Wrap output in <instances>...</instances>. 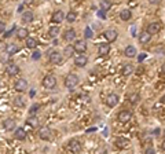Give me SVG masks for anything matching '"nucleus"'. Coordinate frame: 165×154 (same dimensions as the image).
Returning a JSON list of instances; mask_svg holds the SVG:
<instances>
[{
    "instance_id": "obj_1",
    "label": "nucleus",
    "mask_w": 165,
    "mask_h": 154,
    "mask_svg": "<svg viewBox=\"0 0 165 154\" xmlns=\"http://www.w3.org/2000/svg\"><path fill=\"white\" fill-rule=\"evenodd\" d=\"M78 84V77H77V74H69V76L65 79V87L69 91H73V89L76 88V85Z\"/></svg>"
},
{
    "instance_id": "obj_2",
    "label": "nucleus",
    "mask_w": 165,
    "mask_h": 154,
    "mask_svg": "<svg viewBox=\"0 0 165 154\" xmlns=\"http://www.w3.org/2000/svg\"><path fill=\"white\" fill-rule=\"evenodd\" d=\"M57 85V79H55V76H52V74H48V76H45L44 79H43V87L44 88H54V87Z\"/></svg>"
},
{
    "instance_id": "obj_3",
    "label": "nucleus",
    "mask_w": 165,
    "mask_h": 154,
    "mask_svg": "<svg viewBox=\"0 0 165 154\" xmlns=\"http://www.w3.org/2000/svg\"><path fill=\"white\" fill-rule=\"evenodd\" d=\"M73 50L77 54H84L85 51H87V43L83 42V40H77V42L73 44Z\"/></svg>"
},
{
    "instance_id": "obj_4",
    "label": "nucleus",
    "mask_w": 165,
    "mask_h": 154,
    "mask_svg": "<svg viewBox=\"0 0 165 154\" xmlns=\"http://www.w3.org/2000/svg\"><path fill=\"white\" fill-rule=\"evenodd\" d=\"M48 59L54 65H59V63H62V55L58 51H52V52L48 54Z\"/></svg>"
},
{
    "instance_id": "obj_5",
    "label": "nucleus",
    "mask_w": 165,
    "mask_h": 154,
    "mask_svg": "<svg viewBox=\"0 0 165 154\" xmlns=\"http://www.w3.org/2000/svg\"><path fill=\"white\" fill-rule=\"evenodd\" d=\"M39 136H40V139H43V140H50L52 136V132L48 127H43L39 129Z\"/></svg>"
},
{
    "instance_id": "obj_6",
    "label": "nucleus",
    "mask_w": 165,
    "mask_h": 154,
    "mask_svg": "<svg viewBox=\"0 0 165 154\" xmlns=\"http://www.w3.org/2000/svg\"><path fill=\"white\" fill-rule=\"evenodd\" d=\"M131 117H132V113H131V110H121L120 113H118V116H117V119H118V121L120 122H128L129 120H131Z\"/></svg>"
},
{
    "instance_id": "obj_7",
    "label": "nucleus",
    "mask_w": 165,
    "mask_h": 154,
    "mask_svg": "<svg viewBox=\"0 0 165 154\" xmlns=\"http://www.w3.org/2000/svg\"><path fill=\"white\" fill-rule=\"evenodd\" d=\"M118 101H120V98H118L117 94H110V95H107V98L105 99L106 105H107L109 107H114L118 103Z\"/></svg>"
},
{
    "instance_id": "obj_8",
    "label": "nucleus",
    "mask_w": 165,
    "mask_h": 154,
    "mask_svg": "<svg viewBox=\"0 0 165 154\" xmlns=\"http://www.w3.org/2000/svg\"><path fill=\"white\" fill-rule=\"evenodd\" d=\"M160 30H161V24H160V22H151V24L147 26L146 32L151 36V35H157V33H160Z\"/></svg>"
},
{
    "instance_id": "obj_9",
    "label": "nucleus",
    "mask_w": 165,
    "mask_h": 154,
    "mask_svg": "<svg viewBox=\"0 0 165 154\" xmlns=\"http://www.w3.org/2000/svg\"><path fill=\"white\" fill-rule=\"evenodd\" d=\"M88 62V58L87 55H84V54H80V55H76L74 58V65L78 66V68H83V66H85Z\"/></svg>"
},
{
    "instance_id": "obj_10",
    "label": "nucleus",
    "mask_w": 165,
    "mask_h": 154,
    "mask_svg": "<svg viewBox=\"0 0 165 154\" xmlns=\"http://www.w3.org/2000/svg\"><path fill=\"white\" fill-rule=\"evenodd\" d=\"M28 89V81L25 79H18L15 83V91L18 92H25Z\"/></svg>"
},
{
    "instance_id": "obj_11",
    "label": "nucleus",
    "mask_w": 165,
    "mask_h": 154,
    "mask_svg": "<svg viewBox=\"0 0 165 154\" xmlns=\"http://www.w3.org/2000/svg\"><path fill=\"white\" fill-rule=\"evenodd\" d=\"M63 19H65V14H63V11H61V10L55 11L51 17V22H54V24H59V22H62Z\"/></svg>"
},
{
    "instance_id": "obj_12",
    "label": "nucleus",
    "mask_w": 165,
    "mask_h": 154,
    "mask_svg": "<svg viewBox=\"0 0 165 154\" xmlns=\"http://www.w3.org/2000/svg\"><path fill=\"white\" fill-rule=\"evenodd\" d=\"M117 36H118L117 30H114V29H107L105 32V38L107 42H114V40L117 38Z\"/></svg>"
},
{
    "instance_id": "obj_13",
    "label": "nucleus",
    "mask_w": 165,
    "mask_h": 154,
    "mask_svg": "<svg viewBox=\"0 0 165 154\" xmlns=\"http://www.w3.org/2000/svg\"><path fill=\"white\" fill-rule=\"evenodd\" d=\"M68 147H69V150H72V153H76V154H78L81 151V145L77 140H70Z\"/></svg>"
},
{
    "instance_id": "obj_14",
    "label": "nucleus",
    "mask_w": 165,
    "mask_h": 154,
    "mask_svg": "<svg viewBox=\"0 0 165 154\" xmlns=\"http://www.w3.org/2000/svg\"><path fill=\"white\" fill-rule=\"evenodd\" d=\"M6 72H7V74L8 76H17V74L19 73V66H17L15 63H10L8 66H7V69H6Z\"/></svg>"
},
{
    "instance_id": "obj_15",
    "label": "nucleus",
    "mask_w": 165,
    "mask_h": 154,
    "mask_svg": "<svg viewBox=\"0 0 165 154\" xmlns=\"http://www.w3.org/2000/svg\"><path fill=\"white\" fill-rule=\"evenodd\" d=\"M110 52V45L109 44H99L98 47V55L99 56H106Z\"/></svg>"
},
{
    "instance_id": "obj_16",
    "label": "nucleus",
    "mask_w": 165,
    "mask_h": 154,
    "mask_svg": "<svg viewBox=\"0 0 165 154\" xmlns=\"http://www.w3.org/2000/svg\"><path fill=\"white\" fill-rule=\"evenodd\" d=\"M32 21H33V12L32 11L22 12V17H21V22H22V24H30Z\"/></svg>"
},
{
    "instance_id": "obj_17",
    "label": "nucleus",
    "mask_w": 165,
    "mask_h": 154,
    "mask_svg": "<svg viewBox=\"0 0 165 154\" xmlns=\"http://www.w3.org/2000/svg\"><path fill=\"white\" fill-rule=\"evenodd\" d=\"M63 38L66 42H73L76 38V30L74 29H68L65 33H63Z\"/></svg>"
},
{
    "instance_id": "obj_18",
    "label": "nucleus",
    "mask_w": 165,
    "mask_h": 154,
    "mask_svg": "<svg viewBox=\"0 0 165 154\" xmlns=\"http://www.w3.org/2000/svg\"><path fill=\"white\" fill-rule=\"evenodd\" d=\"M19 51V47L17 44H7V47H6V52H7V55H15V54Z\"/></svg>"
},
{
    "instance_id": "obj_19",
    "label": "nucleus",
    "mask_w": 165,
    "mask_h": 154,
    "mask_svg": "<svg viewBox=\"0 0 165 154\" xmlns=\"http://www.w3.org/2000/svg\"><path fill=\"white\" fill-rule=\"evenodd\" d=\"M150 40H151V36L147 32H142L140 35H139V42H140V44H149Z\"/></svg>"
},
{
    "instance_id": "obj_20",
    "label": "nucleus",
    "mask_w": 165,
    "mask_h": 154,
    "mask_svg": "<svg viewBox=\"0 0 165 154\" xmlns=\"http://www.w3.org/2000/svg\"><path fill=\"white\" fill-rule=\"evenodd\" d=\"M28 29L26 28H19V29H17V37L19 38V40H26L28 38Z\"/></svg>"
},
{
    "instance_id": "obj_21",
    "label": "nucleus",
    "mask_w": 165,
    "mask_h": 154,
    "mask_svg": "<svg viewBox=\"0 0 165 154\" xmlns=\"http://www.w3.org/2000/svg\"><path fill=\"white\" fill-rule=\"evenodd\" d=\"M3 127L6 131H14L15 129V121L12 119H7L6 121L3 122Z\"/></svg>"
},
{
    "instance_id": "obj_22",
    "label": "nucleus",
    "mask_w": 165,
    "mask_h": 154,
    "mask_svg": "<svg viewBox=\"0 0 165 154\" xmlns=\"http://www.w3.org/2000/svg\"><path fill=\"white\" fill-rule=\"evenodd\" d=\"M14 136H15V139L24 140L25 138H26V132H25L24 128H17V131H15V133H14Z\"/></svg>"
},
{
    "instance_id": "obj_23",
    "label": "nucleus",
    "mask_w": 165,
    "mask_h": 154,
    "mask_svg": "<svg viewBox=\"0 0 165 154\" xmlns=\"http://www.w3.org/2000/svg\"><path fill=\"white\" fill-rule=\"evenodd\" d=\"M59 32H61L59 26H51L50 29H48V36H50L51 38H55L58 35H59Z\"/></svg>"
},
{
    "instance_id": "obj_24",
    "label": "nucleus",
    "mask_w": 165,
    "mask_h": 154,
    "mask_svg": "<svg viewBox=\"0 0 165 154\" xmlns=\"http://www.w3.org/2000/svg\"><path fill=\"white\" fill-rule=\"evenodd\" d=\"M125 56H128V58L136 56V48L134 47V45H128V47L125 48Z\"/></svg>"
},
{
    "instance_id": "obj_25",
    "label": "nucleus",
    "mask_w": 165,
    "mask_h": 154,
    "mask_svg": "<svg viewBox=\"0 0 165 154\" xmlns=\"http://www.w3.org/2000/svg\"><path fill=\"white\" fill-rule=\"evenodd\" d=\"M121 73H123V76H129V74H132V73H134V66H132L131 63H128V65H124Z\"/></svg>"
},
{
    "instance_id": "obj_26",
    "label": "nucleus",
    "mask_w": 165,
    "mask_h": 154,
    "mask_svg": "<svg viewBox=\"0 0 165 154\" xmlns=\"http://www.w3.org/2000/svg\"><path fill=\"white\" fill-rule=\"evenodd\" d=\"M131 17H132L131 10H128V8L123 10V11L120 12V18L123 19V21H129V19H131Z\"/></svg>"
},
{
    "instance_id": "obj_27",
    "label": "nucleus",
    "mask_w": 165,
    "mask_h": 154,
    "mask_svg": "<svg viewBox=\"0 0 165 154\" xmlns=\"http://www.w3.org/2000/svg\"><path fill=\"white\" fill-rule=\"evenodd\" d=\"M37 44H39V43H37V40L36 38H33V37H28L26 38V47L28 48H36L37 47Z\"/></svg>"
},
{
    "instance_id": "obj_28",
    "label": "nucleus",
    "mask_w": 165,
    "mask_h": 154,
    "mask_svg": "<svg viewBox=\"0 0 165 154\" xmlns=\"http://www.w3.org/2000/svg\"><path fill=\"white\" fill-rule=\"evenodd\" d=\"M65 18H66V21L72 24V22H74L76 19H77V14H76L74 11H69V12H68V14L65 15Z\"/></svg>"
},
{
    "instance_id": "obj_29",
    "label": "nucleus",
    "mask_w": 165,
    "mask_h": 154,
    "mask_svg": "<svg viewBox=\"0 0 165 154\" xmlns=\"http://www.w3.org/2000/svg\"><path fill=\"white\" fill-rule=\"evenodd\" d=\"M139 101H140L139 94H131V95H129V103H131V105H138Z\"/></svg>"
},
{
    "instance_id": "obj_30",
    "label": "nucleus",
    "mask_w": 165,
    "mask_h": 154,
    "mask_svg": "<svg viewBox=\"0 0 165 154\" xmlns=\"http://www.w3.org/2000/svg\"><path fill=\"white\" fill-rule=\"evenodd\" d=\"M40 110V105H37V103H35L32 107L29 109V114H30V117H36V114H37V112Z\"/></svg>"
},
{
    "instance_id": "obj_31",
    "label": "nucleus",
    "mask_w": 165,
    "mask_h": 154,
    "mask_svg": "<svg viewBox=\"0 0 165 154\" xmlns=\"http://www.w3.org/2000/svg\"><path fill=\"white\" fill-rule=\"evenodd\" d=\"M14 105L17 107H25V99L22 96H17L14 98Z\"/></svg>"
},
{
    "instance_id": "obj_32",
    "label": "nucleus",
    "mask_w": 165,
    "mask_h": 154,
    "mask_svg": "<svg viewBox=\"0 0 165 154\" xmlns=\"http://www.w3.org/2000/svg\"><path fill=\"white\" fill-rule=\"evenodd\" d=\"M63 55H65V58H70L72 55H74V50H73L72 45H68V47L65 48V51H63Z\"/></svg>"
},
{
    "instance_id": "obj_33",
    "label": "nucleus",
    "mask_w": 165,
    "mask_h": 154,
    "mask_svg": "<svg viewBox=\"0 0 165 154\" xmlns=\"http://www.w3.org/2000/svg\"><path fill=\"white\" fill-rule=\"evenodd\" d=\"M116 145H117L118 147L124 149V147H127V145H128V140L124 139V138H117V139H116Z\"/></svg>"
},
{
    "instance_id": "obj_34",
    "label": "nucleus",
    "mask_w": 165,
    "mask_h": 154,
    "mask_svg": "<svg viewBox=\"0 0 165 154\" xmlns=\"http://www.w3.org/2000/svg\"><path fill=\"white\" fill-rule=\"evenodd\" d=\"M26 124H29L30 127H37L39 125V120H37V117H30V119L26 120Z\"/></svg>"
},
{
    "instance_id": "obj_35",
    "label": "nucleus",
    "mask_w": 165,
    "mask_h": 154,
    "mask_svg": "<svg viewBox=\"0 0 165 154\" xmlns=\"http://www.w3.org/2000/svg\"><path fill=\"white\" fill-rule=\"evenodd\" d=\"M101 7H102V11H107L111 7V3H109V2H101Z\"/></svg>"
},
{
    "instance_id": "obj_36",
    "label": "nucleus",
    "mask_w": 165,
    "mask_h": 154,
    "mask_svg": "<svg viewBox=\"0 0 165 154\" xmlns=\"http://www.w3.org/2000/svg\"><path fill=\"white\" fill-rule=\"evenodd\" d=\"M84 36L87 38H91L94 36V33H92V29L91 28H85V33H84Z\"/></svg>"
},
{
    "instance_id": "obj_37",
    "label": "nucleus",
    "mask_w": 165,
    "mask_h": 154,
    "mask_svg": "<svg viewBox=\"0 0 165 154\" xmlns=\"http://www.w3.org/2000/svg\"><path fill=\"white\" fill-rule=\"evenodd\" d=\"M40 56H41V52H40V51H35V52L32 54V58H33L35 61H36V59H40Z\"/></svg>"
},
{
    "instance_id": "obj_38",
    "label": "nucleus",
    "mask_w": 165,
    "mask_h": 154,
    "mask_svg": "<svg viewBox=\"0 0 165 154\" xmlns=\"http://www.w3.org/2000/svg\"><path fill=\"white\" fill-rule=\"evenodd\" d=\"M6 30V22H2L0 21V33H3Z\"/></svg>"
},
{
    "instance_id": "obj_39",
    "label": "nucleus",
    "mask_w": 165,
    "mask_h": 154,
    "mask_svg": "<svg viewBox=\"0 0 165 154\" xmlns=\"http://www.w3.org/2000/svg\"><path fill=\"white\" fill-rule=\"evenodd\" d=\"M144 154H156V151H154L153 147H147L146 149V153H144Z\"/></svg>"
},
{
    "instance_id": "obj_40",
    "label": "nucleus",
    "mask_w": 165,
    "mask_h": 154,
    "mask_svg": "<svg viewBox=\"0 0 165 154\" xmlns=\"http://www.w3.org/2000/svg\"><path fill=\"white\" fill-rule=\"evenodd\" d=\"M14 29H15V28H12L11 30H8V32H7V33H4V37H10V36H11V33L14 32Z\"/></svg>"
},
{
    "instance_id": "obj_41",
    "label": "nucleus",
    "mask_w": 165,
    "mask_h": 154,
    "mask_svg": "<svg viewBox=\"0 0 165 154\" xmlns=\"http://www.w3.org/2000/svg\"><path fill=\"white\" fill-rule=\"evenodd\" d=\"M98 15H99L101 18H106V12H103L102 10H101V11H98Z\"/></svg>"
},
{
    "instance_id": "obj_42",
    "label": "nucleus",
    "mask_w": 165,
    "mask_h": 154,
    "mask_svg": "<svg viewBox=\"0 0 165 154\" xmlns=\"http://www.w3.org/2000/svg\"><path fill=\"white\" fill-rule=\"evenodd\" d=\"M144 58H146V54H140V55H139V62H142Z\"/></svg>"
}]
</instances>
